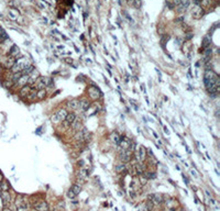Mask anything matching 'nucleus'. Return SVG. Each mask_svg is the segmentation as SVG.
Masks as SVG:
<instances>
[{
    "label": "nucleus",
    "mask_w": 220,
    "mask_h": 211,
    "mask_svg": "<svg viewBox=\"0 0 220 211\" xmlns=\"http://www.w3.org/2000/svg\"><path fill=\"white\" fill-rule=\"evenodd\" d=\"M19 53H20L19 47H18L17 45H12V46H11V49H10V51H9V56L17 57L18 55H19Z\"/></svg>",
    "instance_id": "nucleus-17"
},
{
    "label": "nucleus",
    "mask_w": 220,
    "mask_h": 211,
    "mask_svg": "<svg viewBox=\"0 0 220 211\" xmlns=\"http://www.w3.org/2000/svg\"><path fill=\"white\" fill-rule=\"evenodd\" d=\"M75 120H76V114L71 112V113H67V116H66V118H65V122L68 123L69 125H72V123H73Z\"/></svg>",
    "instance_id": "nucleus-19"
},
{
    "label": "nucleus",
    "mask_w": 220,
    "mask_h": 211,
    "mask_svg": "<svg viewBox=\"0 0 220 211\" xmlns=\"http://www.w3.org/2000/svg\"><path fill=\"white\" fill-rule=\"evenodd\" d=\"M192 16L194 17V19H200L204 16V9L198 5H194V7L192 9Z\"/></svg>",
    "instance_id": "nucleus-7"
},
{
    "label": "nucleus",
    "mask_w": 220,
    "mask_h": 211,
    "mask_svg": "<svg viewBox=\"0 0 220 211\" xmlns=\"http://www.w3.org/2000/svg\"><path fill=\"white\" fill-rule=\"evenodd\" d=\"M4 211H11V210H10V209H7V208H6V209H5Z\"/></svg>",
    "instance_id": "nucleus-43"
},
{
    "label": "nucleus",
    "mask_w": 220,
    "mask_h": 211,
    "mask_svg": "<svg viewBox=\"0 0 220 211\" xmlns=\"http://www.w3.org/2000/svg\"><path fill=\"white\" fill-rule=\"evenodd\" d=\"M198 2L201 8H208L211 4V0H198Z\"/></svg>",
    "instance_id": "nucleus-28"
},
{
    "label": "nucleus",
    "mask_w": 220,
    "mask_h": 211,
    "mask_svg": "<svg viewBox=\"0 0 220 211\" xmlns=\"http://www.w3.org/2000/svg\"><path fill=\"white\" fill-rule=\"evenodd\" d=\"M71 189H72V190H73V191H74L76 195H78V194H79V192H80V190H82V188H80V186H79V185H77V184H76V185H73V187H72Z\"/></svg>",
    "instance_id": "nucleus-33"
},
{
    "label": "nucleus",
    "mask_w": 220,
    "mask_h": 211,
    "mask_svg": "<svg viewBox=\"0 0 220 211\" xmlns=\"http://www.w3.org/2000/svg\"><path fill=\"white\" fill-rule=\"evenodd\" d=\"M0 197H1L5 204H8L9 202H10V194H9V191H1Z\"/></svg>",
    "instance_id": "nucleus-18"
},
{
    "label": "nucleus",
    "mask_w": 220,
    "mask_h": 211,
    "mask_svg": "<svg viewBox=\"0 0 220 211\" xmlns=\"http://www.w3.org/2000/svg\"><path fill=\"white\" fill-rule=\"evenodd\" d=\"M37 91H38V90L35 89V88H32V90L30 91V93L26 96V99H28L29 101H33L35 98H37Z\"/></svg>",
    "instance_id": "nucleus-23"
},
{
    "label": "nucleus",
    "mask_w": 220,
    "mask_h": 211,
    "mask_svg": "<svg viewBox=\"0 0 220 211\" xmlns=\"http://www.w3.org/2000/svg\"><path fill=\"white\" fill-rule=\"evenodd\" d=\"M192 38H193V34H192V33H188V34H187V37L185 38V40H191Z\"/></svg>",
    "instance_id": "nucleus-37"
},
{
    "label": "nucleus",
    "mask_w": 220,
    "mask_h": 211,
    "mask_svg": "<svg viewBox=\"0 0 220 211\" xmlns=\"http://www.w3.org/2000/svg\"><path fill=\"white\" fill-rule=\"evenodd\" d=\"M9 17H10L11 20H17V18L19 17V12L16 9H10L9 10Z\"/></svg>",
    "instance_id": "nucleus-24"
},
{
    "label": "nucleus",
    "mask_w": 220,
    "mask_h": 211,
    "mask_svg": "<svg viewBox=\"0 0 220 211\" xmlns=\"http://www.w3.org/2000/svg\"><path fill=\"white\" fill-rule=\"evenodd\" d=\"M132 6L135 7L137 9L141 8V0H133V2H132Z\"/></svg>",
    "instance_id": "nucleus-36"
},
{
    "label": "nucleus",
    "mask_w": 220,
    "mask_h": 211,
    "mask_svg": "<svg viewBox=\"0 0 220 211\" xmlns=\"http://www.w3.org/2000/svg\"><path fill=\"white\" fill-rule=\"evenodd\" d=\"M82 126H83V125H82V121H80V120H77V119H76L73 123H72V128H73L75 131H79V129L82 128Z\"/></svg>",
    "instance_id": "nucleus-26"
},
{
    "label": "nucleus",
    "mask_w": 220,
    "mask_h": 211,
    "mask_svg": "<svg viewBox=\"0 0 220 211\" xmlns=\"http://www.w3.org/2000/svg\"><path fill=\"white\" fill-rule=\"evenodd\" d=\"M32 88H33V87L30 86V85H24V86H22V87H21V89H20V96H21V97L26 98V96H28L29 93H30V91L32 90Z\"/></svg>",
    "instance_id": "nucleus-14"
},
{
    "label": "nucleus",
    "mask_w": 220,
    "mask_h": 211,
    "mask_svg": "<svg viewBox=\"0 0 220 211\" xmlns=\"http://www.w3.org/2000/svg\"><path fill=\"white\" fill-rule=\"evenodd\" d=\"M204 84L212 98H215L220 91V78L218 74H216L212 69H208L205 72L204 75Z\"/></svg>",
    "instance_id": "nucleus-1"
},
{
    "label": "nucleus",
    "mask_w": 220,
    "mask_h": 211,
    "mask_svg": "<svg viewBox=\"0 0 220 211\" xmlns=\"http://www.w3.org/2000/svg\"><path fill=\"white\" fill-rule=\"evenodd\" d=\"M66 116H67V111H66L65 109H61V110H58L57 112H55L53 114L51 120H52L53 123H58V122L64 121Z\"/></svg>",
    "instance_id": "nucleus-3"
},
{
    "label": "nucleus",
    "mask_w": 220,
    "mask_h": 211,
    "mask_svg": "<svg viewBox=\"0 0 220 211\" xmlns=\"http://www.w3.org/2000/svg\"><path fill=\"white\" fill-rule=\"evenodd\" d=\"M40 78V74H39V72L37 69H34V71L32 72L30 75H28V85L32 86L33 84L37 83V80Z\"/></svg>",
    "instance_id": "nucleus-8"
},
{
    "label": "nucleus",
    "mask_w": 220,
    "mask_h": 211,
    "mask_svg": "<svg viewBox=\"0 0 220 211\" xmlns=\"http://www.w3.org/2000/svg\"><path fill=\"white\" fill-rule=\"evenodd\" d=\"M40 78H41L42 83L44 84L45 88H46V87H50L53 84V79L52 78H50V77H40Z\"/></svg>",
    "instance_id": "nucleus-22"
},
{
    "label": "nucleus",
    "mask_w": 220,
    "mask_h": 211,
    "mask_svg": "<svg viewBox=\"0 0 220 211\" xmlns=\"http://www.w3.org/2000/svg\"><path fill=\"white\" fill-rule=\"evenodd\" d=\"M211 56H212V50L210 49V47H208V49H205L204 53H203V63H204V64H206V63L210 62V59H211Z\"/></svg>",
    "instance_id": "nucleus-9"
},
{
    "label": "nucleus",
    "mask_w": 220,
    "mask_h": 211,
    "mask_svg": "<svg viewBox=\"0 0 220 211\" xmlns=\"http://www.w3.org/2000/svg\"><path fill=\"white\" fill-rule=\"evenodd\" d=\"M7 39H8V35L6 33V31L2 28H0V42H4Z\"/></svg>",
    "instance_id": "nucleus-29"
},
{
    "label": "nucleus",
    "mask_w": 220,
    "mask_h": 211,
    "mask_svg": "<svg viewBox=\"0 0 220 211\" xmlns=\"http://www.w3.org/2000/svg\"><path fill=\"white\" fill-rule=\"evenodd\" d=\"M45 97V90L42 89V90H38L37 91V98L38 99H42Z\"/></svg>",
    "instance_id": "nucleus-34"
},
{
    "label": "nucleus",
    "mask_w": 220,
    "mask_h": 211,
    "mask_svg": "<svg viewBox=\"0 0 220 211\" xmlns=\"http://www.w3.org/2000/svg\"><path fill=\"white\" fill-rule=\"evenodd\" d=\"M2 85H4V87H6V88H11V87L14 86V83L11 79H6Z\"/></svg>",
    "instance_id": "nucleus-30"
},
{
    "label": "nucleus",
    "mask_w": 220,
    "mask_h": 211,
    "mask_svg": "<svg viewBox=\"0 0 220 211\" xmlns=\"http://www.w3.org/2000/svg\"><path fill=\"white\" fill-rule=\"evenodd\" d=\"M18 211H28V208H18Z\"/></svg>",
    "instance_id": "nucleus-38"
},
{
    "label": "nucleus",
    "mask_w": 220,
    "mask_h": 211,
    "mask_svg": "<svg viewBox=\"0 0 220 211\" xmlns=\"http://www.w3.org/2000/svg\"><path fill=\"white\" fill-rule=\"evenodd\" d=\"M78 104H79V100L78 99H72V100H69L67 102V107L71 108L72 110H77Z\"/></svg>",
    "instance_id": "nucleus-16"
},
{
    "label": "nucleus",
    "mask_w": 220,
    "mask_h": 211,
    "mask_svg": "<svg viewBox=\"0 0 220 211\" xmlns=\"http://www.w3.org/2000/svg\"><path fill=\"white\" fill-rule=\"evenodd\" d=\"M90 107V103L89 101L87 100V99H82V100H79V104H78V109L80 111H83V112H85V111L88 110V108Z\"/></svg>",
    "instance_id": "nucleus-13"
},
{
    "label": "nucleus",
    "mask_w": 220,
    "mask_h": 211,
    "mask_svg": "<svg viewBox=\"0 0 220 211\" xmlns=\"http://www.w3.org/2000/svg\"><path fill=\"white\" fill-rule=\"evenodd\" d=\"M149 199L153 203H156V204H160L163 202V196L161 194H152L149 196Z\"/></svg>",
    "instance_id": "nucleus-10"
},
{
    "label": "nucleus",
    "mask_w": 220,
    "mask_h": 211,
    "mask_svg": "<svg viewBox=\"0 0 220 211\" xmlns=\"http://www.w3.org/2000/svg\"><path fill=\"white\" fill-rule=\"evenodd\" d=\"M16 206L17 208H26L28 207V203H26L25 197L24 196H19L16 200Z\"/></svg>",
    "instance_id": "nucleus-12"
},
{
    "label": "nucleus",
    "mask_w": 220,
    "mask_h": 211,
    "mask_svg": "<svg viewBox=\"0 0 220 211\" xmlns=\"http://www.w3.org/2000/svg\"><path fill=\"white\" fill-rule=\"evenodd\" d=\"M119 158L122 163H129L132 158V152H130L129 150H121L120 149Z\"/></svg>",
    "instance_id": "nucleus-5"
},
{
    "label": "nucleus",
    "mask_w": 220,
    "mask_h": 211,
    "mask_svg": "<svg viewBox=\"0 0 220 211\" xmlns=\"http://www.w3.org/2000/svg\"><path fill=\"white\" fill-rule=\"evenodd\" d=\"M120 138H121V137L119 136V134L118 133H114V132H113V133H111V135H110V140L112 141L114 144H117V145H118L119 142H120Z\"/></svg>",
    "instance_id": "nucleus-25"
},
{
    "label": "nucleus",
    "mask_w": 220,
    "mask_h": 211,
    "mask_svg": "<svg viewBox=\"0 0 220 211\" xmlns=\"http://www.w3.org/2000/svg\"><path fill=\"white\" fill-rule=\"evenodd\" d=\"M164 131H165V133L168 134V130H167V128H165V126H164Z\"/></svg>",
    "instance_id": "nucleus-41"
},
{
    "label": "nucleus",
    "mask_w": 220,
    "mask_h": 211,
    "mask_svg": "<svg viewBox=\"0 0 220 211\" xmlns=\"http://www.w3.org/2000/svg\"><path fill=\"white\" fill-rule=\"evenodd\" d=\"M153 207H154V203H153L152 201L149 199V200H147L146 202H145V206H144V208H145L147 211H151V210L153 209Z\"/></svg>",
    "instance_id": "nucleus-31"
},
{
    "label": "nucleus",
    "mask_w": 220,
    "mask_h": 211,
    "mask_svg": "<svg viewBox=\"0 0 220 211\" xmlns=\"http://www.w3.org/2000/svg\"><path fill=\"white\" fill-rule=\"evenodd\" d=\"M88 96L91 99L96 100V99H98V98L101 97L102 93H101V91L99 90V88H98L97 86H91V87H89V88H88Z\"/></svg>",
    "instance_id": "nucleus-6"
},
{
    "label": "nucleus",
    "mask_w": 220,
    "mask_h": 211,
    "mask_svg": "<svg viewBox=\"0 0 220 211\" xmlns=\"http://www.w3.org/2000/svg\"><path fill=\"white\" fill-rule=\"evenodd\" d=\"M210 44H211V40H210L209 35H205L204 39H203V47H204V50L210 47Z\"/></svg>",
    "instance_id": "nucleus-20"
},
{
    "label": "nucleus",
    "mask_w": 220,
    "mask_h": 211,
    "mask_svg": "<svg viewBox=\"0 0 220 211\" xmlns=\"http://www.w3.org/2000/svg\"><path fill=\"white\" fill-rule=\"evenodd\" d=\"M192 174H193V175H194V176H195V177H197V174H196V173H195V171H194V170H192Z\"/></svg>",
    "instance_id": "nucleus-40"
},
{
    "label": "nucleus",
    "mask_w": 220,
    "mask_h": 211,
    "mask_svg": "<svg viewBox=\"0 0 220 211\" xmlns=\"http://www.w3.org/2000/svg\"><path fill=\"white\" fill-rule=\"evenodd\" d=\"M177 201L173 200V199H170L165 202V206H166V211H175L176 206H177Z\"/></svg>",
    "instance_id": "nucleus-15"
},
{
    "label": "nucleus",
    "mask_w": 220,
    "mask_h": 211,
    "mask_svg": "<svg viewBox=\"0 0 220 211\" xmlns=\"http://www.w3.org/2000/svg\"><path fill=\"white\" fill-rule=\"evenodd\" d=\"M14 63H16V59H14V57L9 56V58L5 62V67H6V68H11V67H12V66L14 65Z\"/></svg>",
    "instance_id": "nucleus-21"
},
{
    "label": "nucleus",
    "mask_w": 220,
    "mask_h": 211,
    "mask_svg": "<svg viewBox=\"0 0 220 211\" xmlns=\"http://www.w3.org/2000/svg\"><path fill=\"white\" fill-rule=\"evenodd\" d=\"M135 157H137L138 162H141V163H144V161L146 159V149L143 145L139 146V149L135 152Z\"/></svg>",
    "instance_id": "nucleus-4"
},
{
    "label": "nucleus",
    "mask_w": 220,
    "mask_h": 211,
    "mask_svg": "<svg viewBox=\"0 0 220 211\" xmlns=\"http://www.w3.org/2000/svg\"><path fill=\"white\" fill-rule=\"evenodd\" d=\"M0 188H1L2 191H8L9 189H10V185L8 184V182H4L0 185Z\"/></svg>",
    "instance_id": "nucleus-32"
},
{
    "label": "nucleus",
    "mask_w": 220,
    "mask_h": 211,
    "mask_svg": "<svg viewBox=\"0 0 220 211\" xmlns=\"http://www.w3.org/2000/svg\"><path fill=\"white\" fill-rule=\"evenodd\" d=\"M2 180H4V176H2V174L0 173V183H1Z\"/></svg>",
    "instance_id": "nucleus-39"
},
{
    "label": "nucleus",
    "mask_w": 220,
    "mask_h": 211,
    "mask_svg": "<svg viewBox=\"0 0 220 211\" xmlns=\"http://www.w3.org/2000/svg\"><path fill=\"white\" fill-rule=\"evenodd\" d=\"M116 171L117 173H119V174H123V171H127V167H125V165H124V163H122V164H120V165H117L116 166Z\"/></svg>",
    "instance_id": "nucleus-27"
},
{
    "label": "nucleus",
    "mask_w": 220,
    "mask_h": 211,
    "mask_svg": "<svg viewBox=\"0 0 220 211\" xmlns=\"http://www.w3.org/2000/svg\"><path fill=\"white\" fill-rule=\"evenodd\" d=\"M153 134H154V136H155L156 138H158V137H159V135H158V134H156V133H155V132H153Z\"/></svg>",
    "instance_id": "nucleus-42"
},
{
    "label": "nucleus",
    "mask_w": 220,
    "mask_h": 211,
    "mask_svg": "<svg viewBox=\"0 0 220 211\" xmlns=\"http://www.w3.org/2000/svg\"><path fill=\"white\" fill-rule=\"evenodd\" d=\"M76 196H77V195L75 194V192H74L73 190H72V189H69V190L67 191V197H68V198H71V199H74L75 197H76Z\"/></svg>",
    "instance_id": "nucleus-35"
},
{
    "label": "nucleus",
    "mask_w": 220,
    "mask_h": 211,
    "mask_svg": "<svg viewBox=\"0 0 220 211\" xmlns=\"http://www.w3.org/2000/svg\"><path fill=\"white\" fill-rule=\"evenodd\" d=\"M34 209L37 211H49V204H47L45 201H39L34 204Z\"/></svg>",
    "instance_id": "nucleus-11"
},
{
    "label": "nucleus",
    "mask_w": 220,
    "mask_h": 211,
    "mask_svg": "<svg viewBox=\"0 0 220 211\" xmlns=\"http://www.w3.org/2000/svg\"><path fill=\"white\" fill-rule=\"evenodd\" d=\"M30 65L31 64H30L29 59L26 58V57H21L18 61H16V63H14V65L11 67V69H12V73H22V72Z\"/></svg>",
    "instance_id": "nucleus-2"
}]
</instances>
